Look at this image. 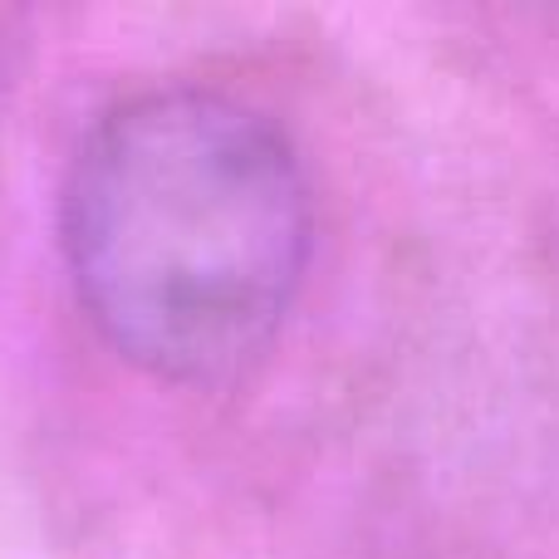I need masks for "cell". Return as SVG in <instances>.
I'll list each match as a JSON object with an SVG mask.
<instances>
[{
    "label": "cell",
    "mask_w": 559,
    "mask_h": 559,
    "mask_svg": "<svg viewBox=\"0 0 559 559\" xmlns=\"http://www.w3.org/2000/svg\"><path fill=\"white\" fill-rule=\"evenodd\" d=\"M59 231L98 334L143 373L206 388L285 324L314 212L265 114L212 88H147L79 143Z\"/></svg>",
    "instance_id": "1"
}]
</instances>
